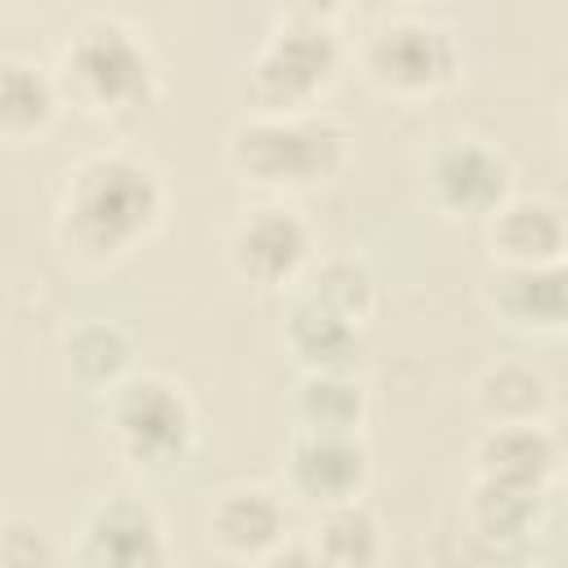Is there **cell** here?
Segmentation results:
<instances>
[{
    "mask_svg": "<svg viewBox=\"0 0 568 568\" xmlns=\"http://www.w3.org/2000/svg\"><path fill=\"white\" fill-rule=\"evenodd\" d=\"M164 209L169 186L151 155L98 146L67 164L53 200V235L75 266L106 271L160 231Z\"/></svg>",
    "mask_w": 568,
    "mask_h": 568,
    "instance_id": "cell-1",
    "label": "cell"
},
{
    "mask_svg": "<svg viewBox=\"0 0 568 568\" xmlns=\"http://www.w3.org/2000/svg\"><path fill=\"white\" fill-rule=\"evenodd\" d=\"M346 36L337 9L288 4L271 18L257 49L244 62V102L257 115H302L320 111L328 89L346 67Z\"/></svg>",
    "mask_w": 568,
    "mask_h": 568,
    "instance_id": "cell-2",
    "label": "cell"
},
{
    "mask_svg": "<svg viewBox=\"0 0 568 568\" xmlns=\"http://www.w3.org/2000/svg\"><path fill=\"white\" fill-rule=\"evenodd\" d=\"M355 133L328 111L257 115L244 111L222 142L226 169L266 195H302L337 182L351 164Z\"/></svg>",
    "mask_w": 568,
    "mask_h": 568,
    "instance_id": "cell-3",
    "label": "cell"
},
{
    "mask_svg": "<svg viewBox=\"0 0 568 568\" xmlns=\"http://www.w3.org/2000/svg\"><path fill=\"white\" fill-rule=\"evenodd\" d=\"M53 75L67 106L89 120H133L160 98V62L146 36L115 13L75 22L58 44Z\"/></svg>",
    "mask_w": 568,
    "mask_h": 568,
    "instance_id": "cell-4",
    "label": "cell"
},
{
    "mask_svg": "<svg viewBox=\"0 0 568 568\" xmlns=\"http://www.w3.org/2000/svg\"><path fill=\"white\" fill-rule=\"evenodd\" d=\"M102 422L115 457L142 475L182 470L200 444V413L191 390L155 368H142L120 390H111Z\"/></svg>",
    "mask_w": 568,
    "mask_h": 568,
    "instance_id": "cell-5",
    "label": "cell"
},
{
    "mask_svg": "<svg viewBox=\"0 0 568 568\" xmlns=\"http://www.w3.org/2000/svg\"><path fill=\"white\" fill-rule=\"evenodd\" d=\"M355 62L382 98L422 102L462 75V40L426 9H390L364 31Z\"/></svg>",
    "mask_w": 568,
    "mask_h": 568,
    "instance_id": "cell-6",
    "label": "cell"
},
{
    "mask_svg": "<svg viewBox=\"0 0 568 568\" xmlns=\"http://www.w3.org/2000/svg\"><path fill=\"white\" fill-rule=\"evenodd\" d=\"M71 568H173L164 515L133 493L93 497L67 541Z\"/></svg>",
    "mask_w": 568,
    "mask_h": 568,
    "instance_id": "cell-7",
    "label": "cell"
},
{
    "mask_svg": "<svg viewBox=\"0 0 568 568\" xmlns=\"http://www.w3.org/2000/svg\"><path fill=\"white\" fill-rule=\"evenodd\" d=\"M422 186L435 213L488 222L515 195V164L488 138H439L422 160Z\"/></svg>",
    "mask_w": 568,
    "mask_h": 568,
    "instance_id": "cell-8",
    "label": "cell"
},
{
    "mask_svg": "<svg viewBox=\"0 0 568 568\" xmlns=\"http://www.w3.org/2000/svg\"><path fill=\"white\" fill-rule=\"evenodd\" d=\"M315 231L311 222L284 204L266 200L244 209L226 231V262L231 271L253 288H297L302 275L315 266Z\"/></svg>",
    "mask_w": 568,
    "mask_h": 568,
    "instance_id": "cell-9",
    "label": "cell"
},
{
    "mask_svg": "<svg viewBox=\"0 0 568 568\" xmlns=\"http://www.w3.org/2000/svg\"><path fill=\"white\" fill-rule=\"evenodd\" d=\"M204 541L226 564L262 568L293 541L288 501L280 488L257 479H235L217 488L204 506Z\"/></svg>",
    "mask_w": 568,
    "mask_h": 568,
    "instance_id": "cell-10",
    "label": "cell"
},
{
    "mask_svg": "<svg viewBox=\"0 0 568 568\" xmlns=\"http://www.w3.org/2000/svg\"><path fill=\"white\" fill-rule=\"evenodd\" d=\"M373 479V462L359 435H315V430H293L284 462H280V484L284 497L328 510L346 501H364V488Z\"/></svg>",
    "mask_w": 568,
    "mask_h": 568,
    "instance_id": "cell-11",
    "label": "cell"
},
{
    "mask_svg": "<svg viewBox=\"0 0 568 568\" xmlns=\"http://www.w3.org/2000/svg\"><path fill=\"white\" fill-rule=\"evenodd\" d=\"M484 248L493 271L550 266L568 257V213L546 195H510L484 222Z\"/></svg>",
    "mask_w": 568,
    "mask_h": 568,
    "instance_id": "cell-12",
    "label": "cell"
},
{
    "mask_svg": "<svg viewBox=\"0 0 568 568\" xmlns=\"http://www.w3.org/2000/svg\"><path fill=\"white\" fill-rule=\"evenodd\" d=\"M488 315L519 337H564L568 333V257L550 266L493 271L484 284Z\"/></svg>",
    "mask_w": 568,
    "mask_h": 568,
    "instance_id": "cell-13",
    "label": "cell"
},
{
    "mask_svg": "<svg viewBox=\"0 0 568 568\" xmlns=\"http://www.w3.org/2000/svg\"><path fill=\"white\" fill-rule=\"evenodd\" d=\"M470 479L550 493L559 479V444L546 426H484L470 444Z\"/></svg>",
    "mask_w": 568,
    "mask_h": 568,
    "instance_id": "cell-14",
    "label": "cell"
},
{
    "mask_svg": "<svg viewBox=\"0 0 568 568\" xmlns=\"http://www.w3.org/2000/svg\"><path fill=\"white\" fill-rule=\"evenodd\" d=\"M546 506H550V493L470 479L462 519H466V532L484 550H493V555H519L524 546L537 541V532L546 524Z\"/></svg>",
    "mask_w": 568,
    "mask_h": 568,
    "instance_id": "cell-15",
    "label": "cell"
},
{
    "mask_svg": "<svg viewBox=\"0 0 568 568\" xmlns=\"http://www.w3.org/2000/svg\"><path fill=\"white\" fill-rule=\"evenodd\" d=\"M62 106H67V98H62L53 67H44L31 53L0 58V133H4V142L22 146V142L44 138L58 124Z\"/></svg>",
    "mask_w": 568,
    "mask_h": 568,
    "instance_id": "cell-16",
    "label": "cell"
},
{
    "mask_svg": "<svg viewBox=\"0 0 568 568\" xmlns=\"http://www.w3.org/2000/svg\"><path fill=\"white\" fill-rule=\"evenodd\" d=\"M280 342L302 364V373H355L364 351V328H355L351 320L324 311L302 293H288Z\"/></svg>",
    "mask_w": 568,
    "mask_h": 568,
    "instance_id": "cell-17",
    "label": "cell"
},
{
    "mask_svg": "<svg viewBox=\"0 0 568 568\" xmlns=\"http://www.w3.org/2000/svg\"><path fill=\"white\" fill-rule=\"evenodd\" d=\"M133 355H138V346H133L129 328H120L115 320H80L62 333V346H58L62 377L84 395L120 390L138 373Z\"/></svg>",
    "mask_w": 568,
    "mask_h": 568,
    "instance_id": "cell-18",
    "label": "cell"
},
{
    "mask_svg": "<svg viewBox=\"0 0 568 568\" xmlns=\"http://www.w3.org/2000/svg\"><path fill=\"white\" fill-rule=\"evenodd\" d=\"M475 408L484 426H546L555 413V386L528 359H497L475 377Z\"/></svg>",
    "mask_w": 568,
    "mask_h": 568,
    "instance_id": "cell-19",
    "label": "cell"
},
{
    "mask_svg": "<svg viewBox=\"0 0 568 568\" xmlns=\"http://www.w3.org/2000/svg\"><path fill=\"white\" fill-rule=\"evenodd\" d=\"M293 430L359 435L368 422V390L355 373H302L288 399Z\"/></svg>",
    "mask_w": 568,
    "mask_h": 568,
    "instance_id": "cell-20",
    "label": "cell"
},
{
    "mask_svg": "<svg viewBox=\"0 0 568 568\" xmlns=\"http://www.w3.org/2000/svg\"><path fill=\"white\" fill-rule=\"evenodd\" d=\"M328 568H377L382 564V524L368 501H346L315 510L306 537H302Z\"/></svg>",
    "mask_w": 568,
    "mask_h": 568,
    "instance_id": "cell-21",
    "label": "cell"
},
{
    "mask_svg": "<svg viewBox=\"0 0 568 568\" xmlns=\"http://www.w3.org/2000/svg\"><path fill=\"white\" fill-rule=\"evenodd\" d=\"M293 293L320 302L324 311L351 320L355 328H368V320L377 315V302H382L377 275L351 253H320L315 266L302 275V284Z\"/></svg>",
    "mask_w": 568,
    "mask_h": 568,
    "instance_id": "cell-22",
    "label": "cell"
},
{
    "mask_svg": "<svg viewBox=\"0 0 568 568\" xmlns=\"http://www.w3.org/2000/svg\"><path fill=\"white\" fill-rule=\"evenodd\" d=\"M62 555L36 519L9 515L0 528V568H58Z\"/></svg>",
    "mask_w": 568,
    "mask_h": 568,
    "instance_id": "cell-23",
    "label": "cell"
},
{
    "mask_svg": "<svg viewBox=\"0 0 568 568\" xmlns=\"http://www.w3.org/2000/svg\"><path fill=\"white\" fill-rule=\"evenodd\" d=\"M262 568H328V564H324V559H320V555H315V550H311L302 537H293V541H288V546H284L275 559H266Z\"/></svg>",
    "mask_w": 568,
    "mask_h": 568,
    "instance_id": "cell-24",
    "label": "cell"
},
{
    "mask_svg": "<svg viewBox=\"0 0 568 568\" xmlns=\"http://www.w3.org/2000/svg\"><path fill=\"white\" fill-rule=\"evenodd\" d=\"M550 430H555V444H559V479H555V488L568 497V417L550 422Z\"/></svg>",
    "mask_w": 568,
    "mask_h": 568,
    "instance_id": "cell-25",
    "label": "cell"
},
{
    "mask_svg": "<svg viewBox=\"0 0 568 568\" xmlns=\"http://www.w3.org/2000/svg\"><path fill=\"white\" fill-rule=\"evenodd\" d=\"M559 124H564V142H568V98H564V115H559Z\"/></svg>",
    "mask_w": 568,
    "mask_h": 568,
    "instance_id": "cell-26",
    "label": "cell"
}]
</instances>
